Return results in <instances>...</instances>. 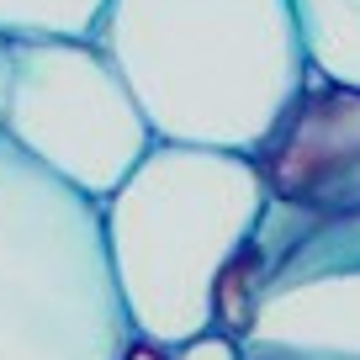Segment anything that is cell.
Wrapping results in <instances>:
<instances>
[{
	"instance_id": "10",
	"label": "cell",
	"mask_w": 360,
	"mask_h": 360,
	"mask_svg": "<svg viewBox=\"0 0 360 360\" xmlns=\"http://www.w3.org/2000/svg\"><path fill=\"white\" fill-rule=\"evenodd\" d=\"M6 48H11V37L0 32V101H6Z\"/></svg>"
},
{
	"instance_id": "1",
	"label": "cell",
	"mask_w": 360,
	"mask_h": 360,
	"mask_svg": "<svg viewBox=\"0 0 360 360\" xmlns=\"http://www.w3.org/2000/svg\"><path fill=\"white\" fill-rule=\"evenodd\" d=\"M90 37L159 143L249 159L313 69L292 0H106Z\"/></svg>"
},
{
	"instance_id": "7",
	"label": "cell",
	"mask_w": 360,
	"mask_h": 360,
	"mask_svg": "<svg viewBox=\"0 0 360 360\" xmlns=\"http://www.w3.org/2000/svg\"><path fill=\"white\" fill-rule=\"evenodd\" d=\"M307 64L328 79L360 85V0H292Z\"/></svg>"
},
{
	"instance_id": "3",
	"label": "cell",
	"mask_w": 360,
	"mask_h": 360,
	"mask_svg": "<svg viewBox=\"0 0 360 360\" xmlns=\"http://www.w3.org/2000/svg\"><path fill=\"white\" fill-rule=\"evenodd\" d=\"M101 202L0 138V360H122Z\"/></svg>"
},
{
	"instance_id": "2",
	"label": "cell",
	"mask_w": 360,
	"mask_h": 360,
	"mask_svg": "<svg viewBox=\"0 0 360 360\" xmlns=\"http://www.w3.org/2000/svg\"><path fill=\"white\" fill-rule=\"evenodd\" d=\"M265 202L270 191L249 154L154 138L101 202L106 255L133 334L169 349L212 334L217 276L255 238Z\"/></svg>"
},
{
	"instance_id": "8",
	"label": "cell",
	"mask_w": 360,
	"mask_h": 360,
	"mask_svg": "<svg viewBox=\"0 0 360 360\" xmlns=\"http://www.w3.org/2000/svg\"><path fill=\"white\" fill-rule=\"evenodd\" d=\"M106 0H0L6 37H90Z\"/></svg>"
},
{
	"instance_id": "9",
	"label": "cell",
	"mask_w": 360,
	"mask_h": 360,
	"mask_svg": "<svg viewBox=\"0 0 360 360\" xmlns=\"http://www.w3.org/2000/svg\"><path fill=\"white\" fill-rule=\"evenodd\" d=\"M175 360H238V345L223 339V334H202V339H191V345H180Z\"/></svg>"
},
{
	"instance_id": "4",
	"label": "cell",
	"mask_w": 360,
	"mask_h": 360,
	"mask_svg": "<svg viewBox=\"0 0 360 360\" xmlns=\"http://www.w3.org/2000/svg\"><path fill=\"white\" fill-rule=\"evenodd\" d=\"M0 138L96 202H106L154 143L96 37H11Z\"/></svg>"
},
{
	"instance_id": "6",
	"label": "cell",
	"mask_w": 360,
	"mask_h": 360,
	"mask_svg": "<svg viewBox=\"0 0 360 360\" xmlns=\"http://www.w3.org/2000/svg\"><path fill=\"white\" fill-rule=\"evenodd\" d=\"M255 169L270 202L323 207L360 180V85L307 69L292 106L259 143Z\"/></svg>"
},
{
	"instance_id": "5",
	"label": "cell",
	"mask_w": 360,
	"mask_h": 360,
	"mask_svg": "<svg viewBox=\"0 0 360 360\" xmlns=\"http://www.w3.org/2000/svg\"><path fill=\"white\" fill-rule=\"evenodd\" d=\"M249 249L265 286L238 360H360V180L323 207L265 202Z\"/></svg>"
}]
</instances>
